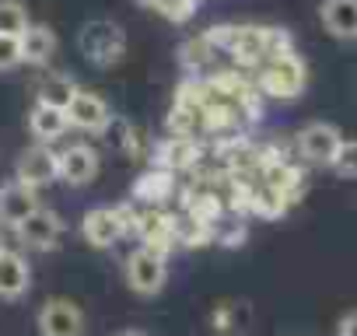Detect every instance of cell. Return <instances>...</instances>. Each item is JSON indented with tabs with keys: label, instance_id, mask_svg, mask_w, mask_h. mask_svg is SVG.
I'll return each mask as SVG.
<instances>
[{
	"label": "cell",
	"instance_id": "6da1fadb",
	"mask_svg": "<svg viewBox=\"0 0 357 336\" xmlns=\"http://www.w3.org/2000/svg\"><path fill=\"white\" fill-rule=\"evenodd\" d=\"M77 49L91 67H102V70L119 67L126 56V32H123V25H116L109 18H91L77 32Z\"/></svg>",
	"mask_w": 357,
	"mask_h": 336
},
{
	"label": "cell",
	"instance_id": "7a4b0ae2",
	"mask_svg": "<svg viewBox=\"0 0 357 336\" xmlns=\"http://www.w3.org/2000/svg\"><path fill=\"white\" fill-rule=\"evenodd\" d=\"M305 84H308V67L298 56V49L266 56L259 63V91L270 95V98L291 102V98H298L305 91Z\"/></svg>",
	"mask_w": 357,
	"mask_h": 336
},
{
	"label": "cell",
	"instance_id": "3957f363",
	"mask_svg": "<svg viewBox=\"0 0 357 336\" xmlns=\"http://www.w3.org/2000/svg\"><path fill=\"white\" fill-rule=\"evenodd\" d=\"M123 277H126V287H130L133 294L154 298V294H161V287H165V280H168V256L140 242V245L126 256Z\"/></svg>",
	"mask_w": 357,
	"mask_h": 336
},
{
	"label": "cell",
	"instance_id": "277c9868",
	"mask_svg": "<svg viewBox=\"0 0 357 336\" xmlns=\"http://www.w3.org/2000/svg\"><path fill=\"white\" fill-rule=\"evenodd\" d=\"M63 112H67L70 130H81L84 137H105L109 126H112V109H109V102H105L98 91H88V88H77V95L70 98V105H67Z\"/></svg>",
	"mask_w": 357,
	"mask_h": 336
},
{
	"label": "cell",
	"instance_id": "5b68a950",
	"mask_svg": "<svg viewBox=\"0 0 357 336\" xmlns=\"http://www.w3.org/2000/svg\"><path fill=\"white\" fill-rule=\"evenodd\" d=\"M340 144H343L340 126L322 123V119L301 126L298 137H294V151H298V158L308 161V165H315V168H329L333 158H336V151H340Z\"/></svg>",
	"mask_w": 357,
	"mask_h": 336
},
{
	"label": "cell",
	"instance_id": "8992f818",
	"mask_svg": "<svg viewBox=\"0 0 357 336\" xmlns=\"http://www.w3.org/2000/svg\"><path fill=\"white\" fill-rule=\"evenodd\" d=\"M15 179H22L25 186L32 190H46L53 183H60V161H56V151L50 144H32L18 154V165H15Z\"/></svg>",
	"mask_w": 357,
	"mask_h": 336
},
{
	"label": "cell",
	"instance_id": "52a82bcc",
	"mask_svg": "<svg viewBox=\"0 0 357 336\" xmlns=\"http://www.w3.org/2000/svg\"><path fill=\"white\" fill-rule=\"evenodd\" d=\"M56 161H60V183H67L74 190L91 186L95 176H98V168H102L98 151L91 144H84V140H74L63 151H56Z\"/></svg>",
	"mask_w": 357,
	"mask_h": 336
},
{
	"label": "cell",
	"instance_id": "ba28073f",
	"mask_svg": "<svg viewBox=\"0 0 357 336\" xmlns=\"http://www.w3.org/2000/svg\"><path fill=\"white\" fill-rule=\"evenodd\" d=\"M15 231H18V242H22L25 249H32V252H50V249H56L60 238H63V217H60L56 211H50V207H36Z\"/></svg>",
	"mask_w": 357,
	"mask_h": 336
},
{
	"label": "cell",
	"instance_id": "9c48e42d",
	"mask_svg": "<svg viewBox=\"0 0 357 336\" xmlns=\"http://www.w3.org/2000/svg\"><path fill=\"white\" fill-rule=\"evenodd\" d=\"M36 326H39V336H81L84 333V312L70 298H50V301H43Z\"/></svg>",
	"mask_w": 357,
	"mask_h": 336
},
{
	"label": "cell",
	"instance_id": "30bf717a",
	"mask_svg": "<svg viewBox=\"0 0 357 336\" xmlns=\"http://www.w3.org/2000/svg\"><path fill=\"white\" fill-rule=\"evenodd\" d=\"M273 32L277 29H263V25H238L235 29V43H231V60L238 67H259L270 53H273Z\"/></svg>",
	"mask_w": 357,
	"mask_h": 336
},
{
	"label": "cell",
	"instance_id": "8fae6325",
	"mask_svg": "<svg viewBox=\"0 0 357 336\" xmlns=\"http://www.w3.org/2000/svg\"><path fill=\"white\" fill-rule=\"evenodd\" d=\"M123 235H126V228H123L116 207H91V211L81 217V238H84L91 249H112Z\"/></svg>",
	"mask_w": 357,
	"mask_h": 336
},
{
	"label": "cell",
	"instance_id": "7c38bea8",
	"mask_svg": "<svg viewBox=\"0 0 357 336\" xmlns=\"http://www.w3.org/2000/svg\"><path fill=\"white\" fill-rule=\"evenodd\" d=\"M319 25L336 43H357V0H319Z\"/></svg>",
	"mask_w": 357,
	"mask_h": 336
},
{
	"label": "cell",
	"instance_id": "4fadbf2b",
	"mask_svg": "<svg viewBox=\"0 0 357 336\" xmlns=\"http://www.w3.org/2000/svg\"><path fill=\"white\" fill-rule=\"evenodd\" d=\"M32 287V266L22 252L15 249H0V301H18Z\"/></svg>",
	"mask_w": 357,
	"mask_h": 336
},
{
	"label": "cell",
	"instance_id": "5bb4252c",
	"mask_svg": "<svg viewBox=\"0 0 357 336\" xmlns=\"http://www.w3.org/2000/svg\"><path fill=\"white\" fill-rule=\"evenodd\" d=\"M36 207H39V190L25 186L22 179H11L0 186V224L18 228Z\"/></svg>",
	"mask_w": 357,
	"mask_h": 336
},
{
	"label": "cell",
	"instance_id": "9a60e30c",
	"mask_svg": "<svg viewBox=\"0 0 357 336\" xmlns=\"http://www.w3.org/2000/svg\"><path fill=\"white\" fill-rule=\"evenodd\" d=\"M22 67L29 63V67H46L53 56H56V32L50 29V25H43V22H32L22 36Z\"/></svg>",
	"mask_w": 357,
	"mask_h": 336
},
{
	"label": "cell",
	"instance_id": "2e32d148",
	"mask_svg": "<svg viewBox=\"0 0 357 336\" xmlns=\"http://www.w3.org/2000/svg\"><path fill=\"white\" fill-rule=\"evenodd\" d=\"M172 193H175V172H168L161 165L137 176V183H133V204H140V207H161V204H168Z\"/></svg>",
	"mask_w": 357,
	"mask_h": 336
},
{
	"label": "cell",
	"instance_id": "e0dca14e",
	"mask_svg": "<svg viewBox=\"0 0 357 336\" xmlns=\"http://www.w3.org/2000/svg\"><path fill=\"white\" fill-rule=\"evenodd\" d=\"M67 130H70V123H67V112L63 109L46 105V102H36L29 109V133H32L36 144H56Z\"/></svg>",
	"mask_w": 357,
	"mask_h": 336
},
{
	"label": "cell",
	"instance_id": "ac0fdd59",
	"mask_svg": "<svg viewBox=\"0 0 357 336\" xmlns=\"http://www.w3.org/2000/svg\"><path fill=\"white\" fill-rule=\"evenodd\" d=\"M77 81L67 74V70H56V74H46L36 88V102H46V105H56V109H67L70 98L77 95Z\"/></svg>",
	"mask_w": 357,
	"mask_h": 336
},
{
	"label": "cell",
	"instance_id": "d6986e66",
	"mask_svg": "<svg viewBox=\"0 0 357 336\" xmlns=\"http://www.w3.org/2000/svg\"><path fill=\"white\" fill-rule=\"evenodd\" d=\"M197 158H200V147H197L193 137H172V140L161 144V151H158V165L168 168V172H178V168L197 165Z\"/></svg>",
	"mask_w": 357,
	"mask_h": 336
},
{
	"label": "cell",
	"instance_id": "ffe728a7",
	"mask_svg": "<svg viewBox=\"0 0 357 336\" xmlns=\"http://www.w3.org/2000/svg\"><path fill=\"white\" fill-rule=\"evenodd\" d=\"M249 326H252V308H249L245 301L221 305V308L214 312V329L225 333V336H242Z\"/></svg>",
	"mask_w": 357,
	"mask_h": 336
},
{
	"label": "cell",
	"instance_id": "44dd1931",
	"mask_svg": "<svg viewBox=\"0 0 357 336\" xmlns=\"http://www.w3.org/2000/svg\"><path fill=\"white\" fill-rule=\"evenodd\" d=\"M29 25H32V18H29V8L22 0H0V32L22 36Z\"/></svg>",
	"mask_w": 357,
	"mask_h": 336
},
{
	"label": "cell",
	"instance_id": "7402d4cb",
	"mask_svg": "<svg viewBox=\"0 0 357 336\" xmlns=\"http://www.w3.org/2000/svg\"><path fill=\"white\" fill-rule=\"evenodd\" d=\"M329 168L340 179H357V137H350V140L343 137V144H340V151H336Z\"/></svg>",
	"mask_w": 357,
	"mask_h": 336
},
{
	"label": "cell",
	"instance_id": "603a6c76",
	"mask_svg": "<svg viewBox=\"0 0 357 336\" xmlns=\"http://www.w3.org/2000/svg\"><path fill=\"white\" fill-rule=\"evenodd\" d=\"M211 53H214V46L200 36V39H190L183 49H178V60H183L190 70H200L204 63H211Z\"/></svg>",
	"mask_w": 357,
	"mask_h": 336
},
{
	"label": "cell",
	"instance_id": "cb8c5ba5",
	"mask_svg": "<svg viewBox=\"0 0 357 336\" xmlns=\"http://www.w3.org/2000/svg\"><path fill=\"white\" fill-rule=\"evenodd\" d=\"M22 67V39L0 32V74H11Z\"/></svg>",
	"mask_w": 357,
	"mask_h": 336
},
{
	"label": "cell",
	"instance_id": "d4e9b609",
	"mask_svg": "<svg viewBox=\"0 0 357 336\" xmlns=\"http://www.w3.org/2000/svg\"><path fill=\"white\" fill-rule=\"evenodd\" d=\"M197 8H200V0H165L158 15L168 18L172 25H186V22L197 15Z\"/></svg>",
	"mask_w": 357,
	"mask_h": 336
},
{
	"label": "cell",
	"instance_id": "484cf974",
	"mask_svg": "<svg viewBox=\"0 0 357 336\" xmlns=\"http://www.w3.org/2000/svg\"><path fill=\"white\" fill-rule=\"evenodd\" d=\"M214 231H218L214 238H221L225 245H242V242H245V224H242V221H231L228 228H225V224H214Z\"/></svg>",
	"mask_w": 357,
	"mask_h": 336
},
{
	"label": "cell",
	"instance_id": "4316f807",
	"mask_svg": "<svg viewBox=\"0 0 357 336\" xmlns=\"http://www.w3.org/2000/svg\"><path fill=\"white\" fill-rule=\"evenodd\" d=\"M336 336H357V308L343 312L340 322H336Z\"/></svg>",
	"mask_w": 357,
	"mask_h": 336
},
{
	"label": "cell",
	"instance_id": "83f0119b",
	"mask_svg": "<svg viewBox=\"0 0 357 336\" xmlns=\"http://www.w3.org/2000/svg\"><path fill=\"white\" fill-rule=\"evenodd\" d=\"M140 4H144V8H151V11H161L165 0H140Z\"/></svg>",
	"mask_w": 357,
	"mask_h": 336
},
{
	"label": "cell",
	"instance_id": "f1b7e54d",
	"mask_svg": "<svg viewBox=\"0 0 357 336\" xmlns=\"http://www.w3.org/2000/svg\"><path fill=\"white\" fill-rule=\"evenodd\" d=\"M119 336H147V333H140V329H123Z\"/></svg>",
	"mask_w": 357,
	"mask_h": 336
},
{
	"label": "cell",
	"instance_id": "f546056e",
	"mask_svg": "<svg viewBox=\"0 0 357 336\" xmlns=\"http://www.w3.org/2000/svg\"><path fill=\"white\" fill-rule=\"evenodd\" d=\"M0 249H4V235H0Z\"/></svg>",
	"mask_w": 357,
	"mask_h": 336
}]
</instances>
